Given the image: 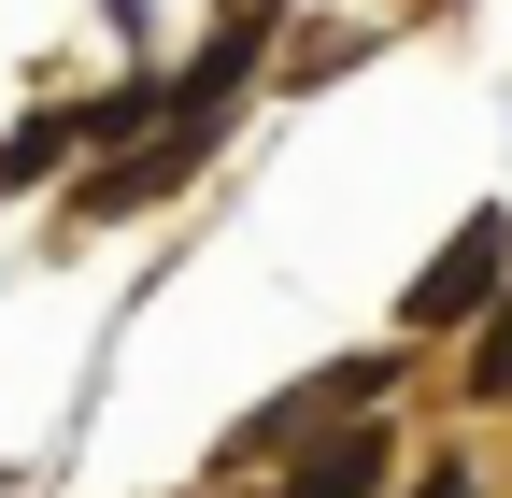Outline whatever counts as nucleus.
<instances>
[{"mask_svg": "<svg viewBox=\"0 0 512 498\" xmlns=\"http://www.w3.org/2000/svg\"><path fill=\"white\" fill-rule=\"evenodd\" d=\"M498 271H512V228H498V214H470V228L427 257V285H413V328H456V314H484V299H498Z\"/></svg>", "mask_w": 512, "mask_h": 498, "instance_id": "f257e3e1", "label": "nucleus"}, {"mask_svg": "<svg viewBox=\"0 0 512 498\" xmlns=\"http://www.w3.org/2000/svg\"><path fill=\"white\" fill-rule=\"evenodd\" d=\"M370 484H384V427L356 413V427H313V456H299L285 498H370Z\"/></svg>", "mask_w": 512, "mask_h": 498, "instance_id": "f03ea898", "label": "nucleus"}, {"mask_svg": "<svg viewBox=\"0 0 512 498\" xmlns=\"http://www.w3.org/2000/svg\"><path fill=\"white\" fill-rule=\"evenodd\" d=\"M470 399H512V314H498V328L470 342Z\"/></svg>", "mask_w": 512, "mask_h": 498, "instance_id": "7ed1b4c3", "label": "nucleus"}, {"mask_svg": "<svg viewBox=\"0 0 512 498\" xmlns=\"http://www.w3.org/2000/svg\"><path fill=\"white\" fill-rule=\"evenodd\" d=\"M413 498H470V484H456V470H427V484H413Z\"/></svg>", "mask_w": 512, "mask_h": 498, "instance_id": "20e7f679", "label": "nucleus"}, {"mask_svg": "<svg viewBox=\"0 0 512 498\" xmlns=\"http://www.w3.org/2000/svg\"><path fill=\"white\" fill-rule=\"evenodd\" d=\"M0 200H15V171H0Z\"/></svg>", "mask_w": 512, "mask_h": 498, "instance_id": "39448f33", "label": "nucleus"}]
</instances>
